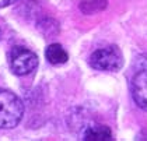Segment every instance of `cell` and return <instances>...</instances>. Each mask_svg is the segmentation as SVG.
<instances>
[{
	"instance_id": "5",
	"label": "cell",
	"mask_w": 147,
	"mask_h": 141,
	"mask_svg": "<svg viewBox=\"0 0 147 141\" xmlns=\"http://www.w3.org/2000/svg\"><path fill=\"white\" fill-rule=\"evenodd\" d=\"M83 140L86 141H109L112 140V133L109 127L104 124H91L83 133Z\"/></svg>"
},
{
	"instance_id": "2",
	"label": "cell",
	"mask_w": 147,
	"mask_h": 141,
	"mask_svg": "<svg viewBox=\"0 0 147 141\" xmlns=\"http://www.w3.org/2000/svg\"><path fill=\"white\" fill-rule=\"evenodd\" d=\"M90 66L101 71H116L123 66V56L118 46H107L90 56Z\"/></svg>"
},
{
	"instance_id": "3",
	"label": "cell",
	"mask_w": 147,
	"mask_h": 141,
	"mask_svg": "<svg viewBox=\"0 0 147 141\" xmlns=\"http://www.w3.org/2000/svg\"><path fill=\"white\" fill-rule=\"evenodd\" d=\"M9 62H10V67L14 74L27 76L36 68L38 56L32 50H30L24 46H14L10 50Z\"/></svg>"
},
{
	"instance_id": "7",
	"label": "cell",
	"mask_w": 147,
	"mask_h": 141,
	"mask_svg": "<svg viewBox=\"0 0 147 141\" xmlns=\"http://www.w3.org/2000/svg\"><path fill=\"white\" fill-rule=\"evenodd\" d=\"M101 1L102 0H87V1H83L81 6H80V9H81V11H84L86 9L91 7L90 10L87 11V14H91V13H94V11H100L107 7V3H105V4H100Z\"/></svg>"
},
{
	"instance_id": "4",
	"label": "cell",
	"mask_w": 147,
	"mask_h": 141,
	"mask_svg": "<svg viewBox=\"0 0 147 141\" xmlns=\"http://www.w3.org/2000/svg\"><path fill=\"white\" fill-rule=\"evenodd\" d=\"M132 97L136 105L147 110V70L139 71L132 80Z\"/></svg>"
},
{
	"instance_id": "6",
	"label": "cell",
	"mask_w": 147,
	"mask_h": 141,
	"mask_svg": "<svg viewBox=\"0 0 147 141\" xmlns=\"http://www.w3.org/2000/svg\"><path fill=\"white\" fill-rule=\"evenodd\" d=\"M45 56H46V59H48V62L52 63V64H65L69 60L67 52L59 44L49 45V46L46 48Z\"/></svg>"
},
{
	"instance_id": "1",
	"label": "cell",
	"mask_w": 147,
	"mask_h": 141,
	"mask_svg": "<svg viewBox=\"0 0 147 141\" xmlns=\"http://www.w3.org/2000/svg\"><path fill=\"white\" fill-rule=\"evenodd\" d=\"M24 115L21 99L11 91L0 88V129L16 127Z\"/></svg>"
},
{
	"instance_id": "8",
	"label": "cell",
	"mask_w": 147,
	"mask_h": 141,
	"mask_svg": "<svg viewBox=\"0 0 147 141\" xmlns=\"http://www.w3.org/2000/svg\"><path fill=\"white\" fill-rule=\"evenodd\" d=\"M17 0H0V9L1 7H7V6H10L13 3H16Z\"/></svg>"
}]
</instances>
